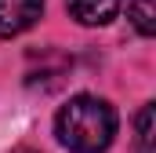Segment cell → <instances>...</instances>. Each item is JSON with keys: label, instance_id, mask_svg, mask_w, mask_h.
<instances>
[{"label": "cell", "instance_id": "1", "mask_svg": "<svg viewBox=\"0 0 156 153\" xmlns=\"http://www.w3.org/2000/svg\"><path fill=\"white\" fill-rule=\"evenodd\" d=\"M55 135L73 153H105L116 139V110L98 95H76L58 110Z\"/></svg>", "mask_w": 156, "mask_h": 153}, {"label": "cell", "instance_id": "2", "mask_svg": "<svg viewBox=\"0 0 156 153\" xmlns=\"http://www.w3.org/2000/svg\"><path fill=\"white\" fill-rule=\"evenodd\" d=\"M44 0H0V40L18 37L29 26H37Z\"/></svg>", "mask_w": 156, "mask_h": 153}, {"label": "cell", "instance_id": "3", "mask_svg": "<svg viewBox=\"0 0 156 153\" xmlns=\"http://www.w3.org/2000/svg\"><path fill=\"white\" fill-rule=\"evenodd\" d=\"M120 4L123 0H66L69 15L76 18L80 26H105L109 18H116Z\"/></svg>", "mask_w": 156, "mask_h": 153}, {"label": "cell", "instance_id": "4", "mask_svg": "<svg viewBox=\"0 0 156 153\" xmlns=\"http://www.w3.org/2000/svg\"><path fill=\"white\" fill-rule=\"evenodd\" d=\"M134 153H156V135H153V102H145L138 110V120H134Z\"/></svg>", "mask_w": 156, "mask_h": 153}, {"label": "cell", "instance_id": "5", "mask_svg": "<svg viewBox=\"0 0 156 153\" xmlns=\"http://www.w3.org/2000/svg\"><path fill=\"white\" fill-rule=\"evenodd\" d=\"M127 18L134 22V29H138L142 37H153V29H156V7H153V0H127Z\"/></svg>", "mask_w": 156, "mask_h": 153}, {"label": "cell", "instance_id": "6", "mask_svg": "<svg viewBox=\"0 0 156 153\" xmlns=\"http://www.w3.org/2000/svg\"><path fill=\"white\" fill-rule=\"evenodd\" d=\"M15 153H33V150H15Z\"/></svg>", "mask_w": 156, "mask_h": 153}]
</instances>
